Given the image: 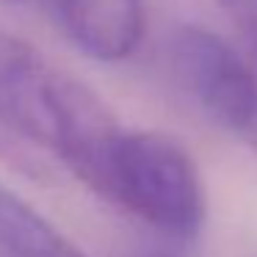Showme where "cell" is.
Segmentation results:
<instances>
[{
	"instance_id": "obj_1",
	"label": "cell",
	"mask_w": 257,
	"mask_h": 257,
	"mask_svg": "<svg viewBox=\"0 0 257 257\" xmlns=\"http://www.w3.org/2000/svg\"><path fill=\"white\" fill-rule=\"evenodd\" d=\"M116 130L89 86L0 31V161L31 180L72 174L83 183Z\"/></svg>"
},
{
	"instance_id": "obj_7",
	"label": "cell",
	"mask_w": 257,
	"mask_h": 257,
	"mask_svg": "<svg viewBox=\"0 0 257 257\" xmlns=\"http://www.w3.org/2000/svg\"><path fill=\"white\" fill-rule=\"evenodd\" d=\"M133 257H183L180 251H172V249H147V251H139Z\"/></svg>"
},
{
	"instance_id": "obj_3",
	"label": "cell",
	"mask_w": 257,
	"mask_h": 257,
	"mask_svg": "<svg viewBox=\"0 0 257 257\" xmlns=\"http://www.w3.org/2000/svg\"><path fill=\"white\" fill-rule=\"evenodd\" d=\"M169 67L183 94L210 124L249 139L257 133V72L224 36L205 25L174 28Z\"/></svg>"
},
{
	"instance_id": "obj_6",
	"label": "cell",
	"mask_w": 257,
	"mask_h": 257,
	"mask_svg": "<svg viewBox=\"0 0 257 257\" xmlns=\"http://www.w3.org/2000/svg\"><path fill=\"white\" fill-rule=\"evenodd\" d=\"M216 3L227 14L232 28L238 31L240 42L249 53L251 67L257 72V0H216ZM254 144H257V136H254Z\"/></svg>"
},
{
	"instance_id": "obj_4",
	"label": "cell",
	"mask_w": 257,
	"mask_h": 257,
	"mask_svg": "<svg viewBox=\"0 0 257 257\" xmlns=\"http://www.w3.org/2000/svg\"><path fill=\"white\" fill-rule=\"evenodd\" d=\"M58 31L94 61H124L144 36L141 0H34Z\"/></svg>"
},
{
	"instance_id": "obj_5",
	"label": "cell",
	"mask_w": 257,
	"mask_h": 257,
	"mask_svg": "<svg viewBox=\"0 0 257 257\" xmlns=\"http://www.w3.org/2000/svg\"><path fill=\"white\" fill-rule=\"evenodd\" d=\"M0 257H86L53 221L0 183Z\"/></svg>"
},
{
	"instance_id": "obj_8",
	"label": "cell",
	"mask_w": 257,
	"mask_h": 257,
	"mask_svg": "<svg viewBox=\"0 0 257 257\" xmlns=\"http://www.w3.org/2000/svg\"><path fill=\"white\" fill-rule=\"evenodd\" d=\"M23 3H34V0H23Z\"/></svg>"
},
{
	"instance_id": "obj_2",
	"label": "cell",
	"mask_w": 257,
	"mask_h": 257,
	"mask_svg": "<svg viewBox=\"0 0 257 257\" xmlns=\"http://www.w3.org/2000/svg\"><path fill=\"white\" fill-rule=\"evenodd\" d=\"M83 183L172 240L194 238L205 224V188L194 158L158 130L119 127Z\"/></svg>"
}]
</instances>
